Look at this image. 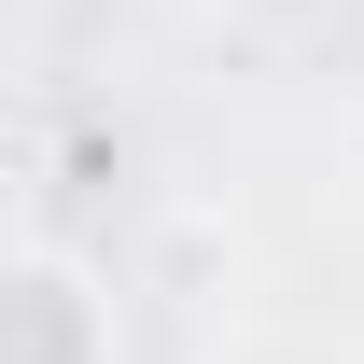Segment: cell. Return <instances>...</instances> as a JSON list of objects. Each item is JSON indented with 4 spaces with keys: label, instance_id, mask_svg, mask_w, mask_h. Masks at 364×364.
<instances>
[{
    "label": "cell",
    "instance_id": "6da1fadb",
    "mask_svg": "<svg viewBox=\"0 0 364 364\" xmlns=\"http://www.w3.org/2000/svg\"><path fill=\"white\" fill-rule=\"evenodd\" d=\"M28 364H98V294L70 252H28Z\"/></svg>",
    "mask_w": 364,
    "mask_h": 364
}]
</instances>
